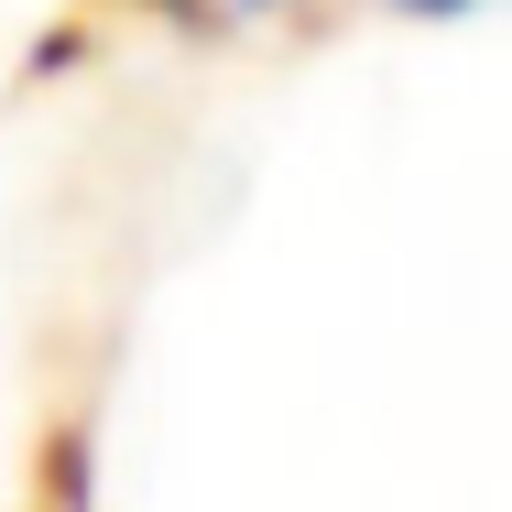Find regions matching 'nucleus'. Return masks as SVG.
<instances>
[{
    "label": "nucleus",
    "instance_id": "obj_1",
    "mask_svg": "<svg viewBox=\"0 0 512 512\" xmlns=\"http://www.w3.org/2000/svg\"><path fill=\"white\" fill-rule=\"evenodd\" d=\"M414 11H480V0H414Z\"/></svg>",
    "mask_w": 512,
    "mask_h": 512
}]
</instances>
